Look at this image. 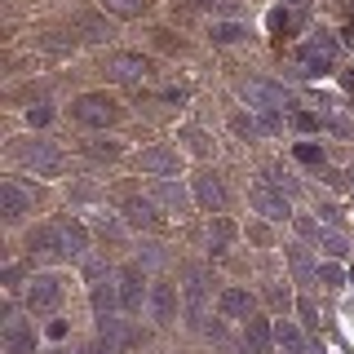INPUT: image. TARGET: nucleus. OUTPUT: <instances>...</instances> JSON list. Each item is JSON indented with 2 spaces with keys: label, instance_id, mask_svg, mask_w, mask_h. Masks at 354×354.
<instances>
[{
  "label": "nucleus",
  "instance_id": "obj_27",
  "mask_svg": "<svg viewBox=\"0 0 354 354\" xmlns=\"http://www.w3.org/2000/svg\"><path fill=\"white\" fill-rule=\"evenodd\" d=\"M297 160L310 164V169H324L328 155H324V147H315V142H301V147H297Z\"/></svg>",
  "mask_w": 354,
  "mask_h": 354
},
{
  "label": "nucleus",
  "instance_id": "obj_41",
  "mask_svg": "<svg viewBox=\"0 0 354 354\" xmlns=\"http://www.w3.org/2000/svg\"><path fill=\"white\" fill-rule=\"evenodd\" d=\"M283 5H288V9H306L310 0H283Z\"/></svg>",
  "mask_w": 354,
  "mask_h": 354
},
{
  "label": "nucleus",
  "instance_id": "obj_1",
  "mask_svg": "<svg viewBox=\"0 0 354 354\" xmlns=\"http://www.w3.org/2000/svg\"><path fill=\"white\" fill-rule=\"evenodd\" d=\"M71 115L80 120V124H88V129H106V124H115L120 102H115V97H106V93H80L71 102Z\"/></svg>",
  "mask_w": 354,
  "mask_h": 354
},
{
  "label": "nucleus",
  "instance_id": "obj_11",
  "mask_svg": "<svg viewBox=\"0 0 354 354\" xmlns=\"http://www.w3.org/2000/svg\"><path fill=\"white\" fill-rule=\"evenodd\" d=\"M252 208H257L266 221H288V217H292L288 195L283 191H270V186H257V191H252Z\"/></svg>",
  "mask_w": 354,
  "mask_h": 354
},
{
  "label": "nucleus",
  "instance_id": "obj_42",
  "mask_svg": "<svg viewBox=\"0 0 354 354\" xmlns=\"http://www.w3.org/2000/svg\"><path fill=\"white\" fill-rule=\"evenodd\" d=\"M346 88H350V93H354V71H350V75H346Z\"/></svg>",
  "mask_w": 354,
  "mask_h": 354
},
{
  "label": "nucleus",
  "instance_id": "obj_33",
  "mask_svg": "<svg viewBox=\"0 0 354 354\" xmlns=\"http://www.w3.org/2000/svg\"><path fill=\"white\" fill-rule=\"evenodd\" d=\"M292 124L301 129V133H315L319 124H324V120H319V115H310V111H301V115H292Z\"/></svg>",
  "mask_w": 354,
  "mask_h": 354
},
{
  "label": "nucleus",
  "instance_id": "obj_14",
  "mask_svg": "<svg viewBox=\"0 0 354 354\" xmlns=\"http://www.w3.org/2000/svg\"><path fill=\"white\" fill-rule=\"evenodd\" d=\"M243 350L248 354H274L279 346H274V328L266 324V319H248L243 324Z\"/></svg>",
  "mask_w": 354,
  "mask_h": 354
},
{
  "label": "nucleus",
  "instance_id": "obj_17",
  "mask_svg": "<svg viewBox=\"0 0 354 354\" xmlns=\"http://www.w3.org/2000/svg\"><path fill=\"white\" fill-rule=\"evenodd\" d=\"M36 350V332L22 319H5V354H31Z\"/></svg>",
  "mask_w": 354,
  "mask_h": 354
},
{
  "label": "nucleus",
  "instance_id": "obj_6",
  "mask_svg": "<svg viewBox=\"0 0 354 354\" xmlns=\"http://www.w3.org/2000/svg\"><path fill=\"white\" fill-rule=\"evenodd\" d=\"M239 93H243V102H248V111H261V115L288 106V93H283L279 84H266V80H248Z\"/></svg>",
  "mask_w": 354,
  "mask_h": 354
},
{
  "label": "nucleus",
  "instance_id": "obj_31",
  "mask_svg": "<svg viewBox=\"0 0 354 354\" xmlns=\"http://www.w3.org/2000/svg\"><path fill=\"white\" fill-rule=\"evenodd\" d=\"M44 49H53V53H66V49H75V40H58V31H49V36L40 40Z\"/></svg>",
  "mask_w": 354,
  "mask_h": 354
},
{
  "label": "nucleus",
  "instance_id": "obj_3",
  "mask_svg": "<svg viewBox=\"0 0 354 354\" xmlns=\"http://www.w3.org/2000/svg\"><path fill=\"white\" fill-rule=\"evenodd\" d=\"M182 297H186V315H191V328H204V301H208V270H204V266H191V270H186Z\"/></svg>",
  "mask_w": 354,
  "mask_h": 354
},
{
  "label": "nucleus",
  "instance_id": "obj_28",
  "mask_svg": "<svg viewBox=\"0 0 354 354\" xmlns=\"http://www.w3.org/2000/svg\"><path fill=\"white\" fill-rule=\"evenodd\" d=\"M102 9H111V14H120V18H133V14L147 9V0H102Z\"/></svg>",
  "mask_w": 354,
  "mask_h": 354
},
{
  "label": "nucleus",
  "instance_id": "obj_34",
  "mask_svg": "<svg viewBox=\"0 0 354 354\" xmlns=\"http://www.w3.org/2000/svg\"><path fill=\"white\" fill-rule=\"evenodd\" d=\"M292 27V14H288V9H274L270 14V31H288Z\"/></svg>",
  "mask_w": 354,
  "mask_h": 354
},
{
  "label": "nucleus",
  "instance_id": "obj_16",
  "mask_svg": "<svg viewBox=\"0 0 354 354\" xmlns=\"http://www.w3.org/2000/svg\"><path fill=\"white\" fill-rule=\"evenodd\" d=\"M58 243H62V257H71V261H80L88 252V235L80 221H58Z\"/></svg>",
  "mask_w": 354,
  "mask_h": 354
},
{
  "label": "nucleus",
  "instance_id": "obj_24",
  "mask_svg": "<svg viewBox=\"0 0 354 354\" xmlns=\"http://www.w3.org/2000/svg\"><path fill=\"white\" fill-rule=\"evenodd\" d=\"M288 261H292V274L297 279H310V274H319V266H310V252L301 243H288Z\"/></svg>",
  "mask_w": 354,
  "mask_h": 354
},
{
  "label": "nucleus",
  "instance_id": "obj_25",
  "mask_svg": "<svg viewBox=\"0 0 354 354\" xmlns=\"http://www.w3.org/2000/svg\"><path fill=\"white\" fill-rule=\"evenodd\" d=\"M315 239H319V248H324L328 257H346V239H341L337 230H328V226L319 230V226H315Z\"/></svg>",
  "mask_w": 354,
  "mask_h": 354
},
{
  "label": "nucleus",
  "instance_id": "obj_9",
  "mask_svg": "<svg viewBox=\"0 0 354 354\" xmlns=\"http://www.w3.org/2000/svg\"><path fill=\"white\" fill-rule=\"evenodd\" d=\"M58 301H62V279L58 274H36L31 288H27V306L31 310H53Z\"/></svg>",
  "mask_w": 354,
  "mask_h": 354
},
{
  "label": "nucleus",
  "instance_id": "obj_19",
  "mask_svg": "<svg viewBox=\"0 0 354 354\" xmlns=\"http://www.w3.org/2000/svg\"><path fill=\"white\" fill-rule=\"evenodd\" d=\"M274 346H279V354H306V332L292 319H279L274 324Z\"/></svg>",
  "mask_w": 354,
  "mask_h": 354
},
{
  "label": "nucleus",
  "instance_id": "obj_45",
  "mask_svg": "<svg viewBox=\"0 0 354 354\" xmlns=\"http://www.w3.org/2000/svg\"><path fill=\"white\" fill-rule=\"evenodd\" d=\"M350 283H354V274H350Z\"/></svg>",
  "mask_w": 354,
  "mask_h": 354
},
{
  "label": "nucleus",
  "instance_id": "obj_21",
  "mask_svg": "<svg viewBox=\"0 0 354 354\" xmlns=\"http://www.w3.org/2000/svg\"><path fill=\"white\" fill-rule=\"evenodd\" d=\"M155 199H160L164 208H173V213H186V208H191V195H186L182 186L173 182V177H169V182H160V191H155Z\"/></svg>",
  "mask_w": 354,
  "mask_h": 354
},
{
  "label": "nucleus",
  "instance_id": "obj_8",
  "mask_svg": "<svg viewBox=\"0 0 354 354\" xmlns=\"http://www.w3.org/2000/svg\"><path fill=\"white\" fill-rule=\"evenodd\" d=\"M142 173H151V177H160V182H169V177H177V151L173 147H147L142 151Z\"/></svg>",
  "mask_w": 354,
  "mask_h": 354
},
{
  "label": "nucleus",
  "instance_id": "obj_39",
  "mask_svg": "<svg viewBox=\"0 0 354 354\" xmlns=\"http://www.w3.org/2000/svg\"><path fill=\"white\" fill-rule=\"evenodd\" d=\"M301 315H306V328H319V315H315V306L301 301Z\"/></svg>",
  "mask_w": 354,
  "mask_h": 354
},
{
  "label": "nucleus",
  "instance_id": "obj_7",
  "mask_svg": "<svg viewBox=\"0 0 354 354\" xmlns=\"http://www.w3.org/2000/svg\"><path fill=\"white\" fill-rule=\"evenodd\" d=\"M31 204H36V195H31L27 186L18 182V177H5V182H0V213H5L9 221L27 217V213H31Z\"/></svg>",
  "mask_w": 354,
  "mask_h": 354
},
{
  "label": "nucleus",
  "instance_id": "obj_5",
  "mask_svg": "<svg viewBox=\"0 0 354 354\" xmlns=\"http://www.w3.org/2000/svg\"><path fill=\"white\" fill-rule=\"evenodd\" d=\"M115 279H120V306H124L129 315H138L142 301H151V288H147V274H142V266H124Z\"/></svg>",
  "mask_w": 354,
  "mask_h": 354
},
{
  "label": "nucleus",
  "instance_id": "obj_20",
  "mask_svg": "<svg viewBox=\"0 0 354 354\" xmlns=\"http://www.w3.org/2000/svg\"><path fill=\"white\" fill-rule=\"evenodd\" d=\"M27 248L40 252V257H62V243H58V221L53 226H36L27 235Z\"/></svg>",
  "mask_w": 354,
  "mask_h": 354
},
{
  "label": "nucleus",
  "instance_id": "obj_26",
  "mask_svg": "<svg viewBox=\"0 0 354 354\" xmlns=\"http://www.w3.org/2000/svg\"><path fill=\"white\" fill-rule=\"evenodd\" d=\"M230 235H235V226H230L226 217H217V221H213V235H208V243H213V252H217V257L230 248Z\"/></svg>",
  "mask_w": 354,
  "mask_h": 354
},
{
  "label": "nucleus",
  "instance_id": "obj_36",
  "mask_svg": "<svg viewBox=\"0 0 354 354\" xmlns=\"http://www.w3.org/2000/svg\"><path fill=\"white\" fill-rule=\"evenodd\" d=\"M319 217H324V226H337V221H341V208L337 204H319Z\"/></svg>",
  "mask_w": 354,
  "mask_h": 354
},
{
  "label": "nucleus",
  "instance_id": "obj_15",
  "mask_svg": "<svg viewBox=\"0 0 354 354\" xmlns=\"http://www.w3.org/2000/svg\"><path fill=\"white\" fill-rule=\"evenodd\" d=\"M217 306H221V315H226V319H235V324H248V319H252V306H257V301H252L248 288H226Z\"/></svg>",
  "mask_w": 354,
  "mask_h": 354
},
{
  "label": "nucleus",
  "instance_id": "obj_4",
  "mask_svg": "<svg viewBox=\"0 0 354 354\" xmlns=\"http://www.w3.org/2000/svg\"><path fill=\"white\" fill-rule=\"evenodd\" d=\"M332 53H337V44L328 40V31H319V36L310 40L301 53H297V71H301V75H324V71H332Z\"/></svg>",
  "mask_w": 354,
  "mask_h": 354
},
{
  "label": "nucleus",
  "instance_id": "obj_18",
  "mask_svg": "<svg viewBox=\"0 0 354 354\" xmlns=\"http://www.w3.org/2000/svg\"><path fill=\"white\" fill-rule=\"evenodd\" d=\"M124 221L129 226H155V221H160V213H155V199H147V195H129L124 199Z\"/></svg>",
  "mask_w": 354,
  "mask_h": 354
},
{
  "label": "nucleus",
  "instance_id": "obj_13",
  "mask_svg": "<svg viewBox=\"0 0 354 354\" xmlns=\"http://www.w3.org/2000/svg\"><path fill=\"white\" fill-rule=\"evenodd\" d=\"M195 204L204 208V213H221V208H226V191H221L217 173H199L195 177Z\"/></svg>",
  "mask_w": 354,
  "mask_h": 354
},
{
  "label": "nucleus",
  "instance_id": "obj_43",
  "mask_svg": "<svg viewBox=\"0 0 354 354\" xmlns=\"http://www.w3.org/2000/svg\"><path fill=\"white\" fill-rule=\"evenodd\" d=\"M93 354H111V346H106V350H93Z\"/></svg>",
  "mask_w": 354,
  "mask_h": 354
},
{
  "label": "nucleus",
  "instance_id": "obj_2",
  "mask_svg": "<svg viewBox=\"0 0 354 354\" xmlns=\"http://www.w3.org/2000/svg\"><path fill=\"white\" fill-rule=\"evenodd\" d=\"M18 160L27 164V169H36L40 177H53L62 169V155H58V147H53L49 138H27L18 147Z\"/></svg>",
  "mask_w": 354,
  "mask_h": 354
},
{
  "label": "nucleus",
  "instance_id": "obj_12",
  "mask_svg": "<svg viewBox=\"0 0 354 354\" xmlns=\"http://www.w3.org/2000/svg\"><path fill=\"white\" fill-rule=\"evenodd\" d=\"M147 71H151V62L142 58V53H115V58L106 62V75L111 80H124V84L147 80Z\"/></svg>",
  "mask_w": 354,
  "mask_h": 354
},
{
  "label": "nucleus",
  "instance_id": "obj_30",
  "mask_svg": "<svg viewBox=\"0 0 354 354\" xmlns=\"http://www.w3.org/2000/svg\"><path fill=\"white\" fill-rule=\"evenodd\" d=\"M88 155H93V160H115V155H120V142H93Z\"/></svg>",
  "mask_w": 354,
  "mask_h": 354
},
{
  "label": "nucleus",
  "instance_id": "obj_46",
  "mask_svg": "<svg viewBox=\"0 0 354 354\" xmlns=\"http://www.w3.org/2000/svg\"><path fill=\"white\" fill-rule=\"evenodd\" d=\"M319 354H324V350H319Z\"/></svg>",
  "mask_w": 354,
  "mask_h": 354
},
{
  "label": "nucleus",
  "instance_id": "obj_29",
  "mask_svg": "<svg viewBox=\"0 0 354 354\" xmlns=\"http://www.w3.org/2000/svg\"><path fill=\"white\" fill-rule=\"evenodd\" d=\"M315 279L324 283V288H341V283H346V274H341V266L324 261V266H319V274H315Z\"/></svg>",
  "mask_w": 354,
  "mask_h": 354
},
{
  "label": "nucleus",
  "instance_id": "obj_22",
  "mask_svg": "<svg viewBox=\"0 0 354 354\" xmlns=\"http://www.w3.org/2000/svg\"><path fill=\"white\" fill-rule=\"evenodd\" d=\"M75 31H80L84 40H93V44H102V40H111V27L97 14H80L75 18Z\"/></svg>",
  "mask_w": 354,
  "mask_h": 354
},
{
  "label": "nucleus",
  "instance_id": "obj_23",
  "mask_svg": "<svg viewBox=\"0 0 354 354\" xmlns=\"http://www.w3.org/2000/svg\"><path fill=\"white\" fill-rule=\"evenodd\" d=\"M213 44H239V40H248V27L243 22H213Z\"/></svg>",
  "mask_w": 354,
  "mask_h": 354
},
{
  "label": "nucleus",
  "instance_id": "obj_37",
  "mask_svg": "<svg viewBox=\"0 0 354 354\" xmlns=\"http://www.w3.org/2000/svg\"><path fill=\"white\" fill-rule=\"evenodd\" d=\"M270 301L279 306V310H288V306H292V297H288V288H279V283H274V288H270Z\"/></svg>",
  "mask_w": 354,
  "mask_h": 354
},
{
  "label": "nucleus",
  "instance_id": "obj_32",
  "mask_svg": "<svg viewBox=\"0 0 354 354\" xmlns=\"http://www.w3.org/2000/svg\"><path fill=\"white\" fill-rule=\"evenodd\" d=\"M49 115H53V111H49V102H36V106L27 111V120H31L36 129H40V124H49Z\"/></svg>",
  "mask_w": 354,
  "mask_h": 354
},
{
  "label": "nucleus",
  "instance_id": "obj_38",
  "mask_svg": "<svg viewBox=\"0 0 354 354\" xmlns=\"http://www.w3.org/2000/svg\"><path fill=\"white\" fill-rule=\"evenodd\" d=\"M44 332H49V341H62V337H66V324H62V319H53Z\"/></svg>",
  "mask_w": 354,
  "mask_h": 354
},
{
  "label": "nucleus",
  "instance_id": "obj_44",
  "mask_svg": "<svg viewBox=\"0 0 354 354\" xmlns=\"http://www.w3.org/2000/svg\"><path fill=\"white\" fill-rule=\"evenodd\" d=\"M199 5H213V0H199Z\"/></svg>",
  "mask_w": 354,
  "mask_h": 354
},
{
  "label": "nucleus",
  "instance_id": "obj_35",
  "mask_svg": "<svg viewBox=\"0 0 354 354\" xmlns=\"http://www.w3.org/2000/svg\"><path fill=\"white\" fill-rule=\"evenodd\" d=\"M186 142H191V151H199V155H208V138L199 129H186Z\"/></svg>",
  "mask_w": 354,
  "mask_h": 354
},
{
  "label": "nucleus",
  "instance_id": "obj_40",
  "mask_svg": "<svg viewBox=\"0 0 354 354\" xmlns=\"http://www.w3.org/2000/svg\"><path fill=\"white\" fill-rule=\"evenodd\" d=\"M341 40H346V49H354V22H350L346 31H341Z\"/></svg>",
  "mask_w": 354,
  "mask_h": 354
},
{
  "label": "nucleus",
  "instance_id": "obj_10",
  "mask_svg": "<svg viewBox=\"0 0 354 354\" xmlns=\"http://www.w3.org/2000/svg\"><path fill=\"white\" fill-rule=\"evenodd\" d=\"M151 319H155V324H160V328H169L173 324V319H177V288L173 283H151Z\"/></svg>",
  "mask_w": 354,
  "mask_h": 354
}]
</instances>
